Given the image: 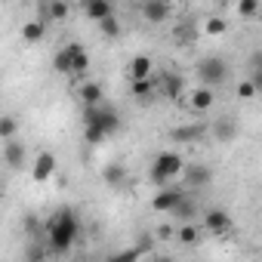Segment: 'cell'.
<instances>
[{
    "mask_svg": "<svg viewBox=\"0 0 262 262\" xmlns=\"http://www.w3.org/2000/svg\"><path fill=\"white\" fill-rule=\"evenodd\" d=\"M47 234H50V247L56 253H68L80 234V225H77V216L71 210H59L50 222H47Z\"/></svg>",
    "mask_w": 262,
    "mask_h": 262,
    "instance_id": "cell-1",
    "label": "cell"
},
{
    "mask_svg": "<svg viewBox=\"0 0 262 262\" xmlns=\"http://www.w3.org/2000/svg\"><path fill=\"white\" fill-rule=\"evenodd\" d=\"M179 173H185V161L176 151H161L151 164V182L155 185H170Z\"/></svg>",
    "mask_w": 262,
    "mask_h": 262,
    "instance_id": "cell-2",
    "label": "cell"
},
{
    "mask_svg": "<svg viewBox=\"0 0 262 262\" xmlns=\"http://www.w3.org/2000/svg\"><path fill=\"white\" fill-rule=\"evenodd\" d=\"M198 77L204 86H222L228 80V62L219 56H207L198 62Z\"/></svg>",
    "mask_w": 262,
    "mask_h": 262,
    "instance_id": "cell-3",
    "label": "cell"
},
{
    "mask_svg": "<svg viewBox=\"0 0 262 262\" xmlns=\"http://www.w3.org/2000/svg\"><path fill=\"white\" fill-rule=\"evenodd\" d=\"M83 123H99L102 129H105V136H114L117 129H120V114L111 108V105H90L86 111H83Z\"/></svg>",
    "mask_w": 262,
    "mask_h": 262,
    "instance_id": "cell-4",
    "label": "cell"
},
{
    "mask_svg": "<svg viewBox=\"0 0 262 262\" xmlns=\"http://www.w3.org/2000/svg\"><path fill=\"white\" fill-rule=\"evenodd\" d=\"M182 198H185V191L176 188L173 182H170V185H158V194L151 198V210H155V213H173Z\"/></svg>",
    "mask_w": 262,
    "mask_h": 262,
    "instance_id": "cell-5",
    "label": "cell"
},
{
    "mask_svg": "<svg viewBox=\"0 0 262 262\" xmlns=\"http://www.w3.org/2000/svg\"><path fill=\"white\" fill-rule=\"evenodd\" d=\"M204 228L210 231V234H228L231 231V216L225 213V210H219V207H210V210H204Z\"/></svg>",
    "mask_w": 262,
    "mask_h": 262,
    "instance_id": "cell-6",
    "label": "cell"
},
{
    "mask_svg": "<svg viewBox=\"0 0 262 262\" xmlns=\"http://www.w3.org/2000/svg\"><path fill=\"white\" fill-rule=\"evenodd\" d=\"M173 16V4L170 0H145L142 4V19L151 22V25H161Z\"/></svg>",
    "mask_w": 262,
    "mask_h": 262,
    "instance_id": "cell-7",
    "label": "cell"
},
{
    "mask_svg": "<svg viewBox=\"0 0 262 262\" xmlns=\"http://www.w3.org/2000/svg\"><path fill=\"white\" fill-rule=\"evenodd\" d=\"M4 161H7L10 170H22L25 161H28V148H25V142H19V139H7V142H4Z\"/></svg>",
    "mask_w": 262,
    "mask_h": 262,
    "instance_id": "cell-8",
    "label": "cell"
},
{
    "mask_svg": "<svg viewBox=\"0 0 262 262\" xmlns=\"http://www.w3.org/2000/svg\"><path fill=\"white\" fill-rule=\"evenodd\" d=\"M53 173H56V155L53 151H40L34 158V164H31V179L34 182H47Z\"/></svg>",
    "mask_w": 262,
    "mask_h": 262,
    "instance_id": "cell-9",
    "label": "cell"
},
{
    "mask_svg": "<svg viewBox=\"0 0 262 262\" xmlns=\"http://www.w3.org/2000/svg\"><path fill=\"white\" fill-rule=\"evenodd\" d=\"M213 182V170L207 164H188L185 167V185L188 188H207Z\"/></svg>",
    "mask_w": 262,
    "mask_h": 262,
    "instance_id": "cell-10",
    "label": "cell"
},
{
    "mask_svg": "<svg viewBox=\"0 0 262 262\" xmlns=\"http://www.w3.org/2000/svg\"><path fill=\"white\" fill-rule=\"evenodd\" d=\"M213 102H216V96H213V86H198V90H191L188 93V108L191 111H198V114H204V111H210L213 108Z\"/></svg>",
    "mask_w": 262,
    "mask_h": 262,
    "instance_id": "cell-11",
    "label": "cell"
},
{
    "mask_svg": "<svg viewBox=\"0 0 262 262\" xmlns=\"http://www.w3.org/2000/svg\"><path fill=\"white\" fill-rule=\"evenodd\" d=\"M237 129H241L237 120H234L231 114H222V117L213 123V136H216L219 142H234V139H237Z\"/></svg>",
    "mask_w": 262,
    "mask_h": 262,
    "instance_id": "cell-12",
    "label": "cell"
},
{
    "mask_svg": "<svg viewBox=\"0 0 262 262\" xmlns=\"http://www.w3.org/2000/svg\"><path fill=\"white\" fill-rule=\"evenodd\" d=\"M126 74H129V80H145V77H151L155 74L151 56H133V59H129V65H126Z\"/></svg>",
    "mask_w": 262,
    "mask_h": 262,
    "instance_id": "cell-13",
    "label": "cell"
},
{
    "mask_svg": "<svg viewBox=\"0 0 262 262\" xmlns=\"http://www.w3.org/2000/svg\"><path fill=\"white\" fill-rule=\"evenodd\" d=\"M83 13L93 22H102V19L114 16V4H111V0H83Z\"/></svg>",
    "mask_w": 262,
    "mask_h": 262,
    "instance_id": "cell-14",
    "label": "cell"
},
{
    "mask_svg": "<svg viewBox=\"0 0 262 262\" xmlns=\"http://www.w3.org/2000/svg\"><path fill=\"white\" fill-rule=\"evenodd\" d=\"M204 133H207V126H204V123H185V126H173V133H170V136H173L176 142H198Z\"/></svg>",
    "mask_w": 262,
    "mask_h": 262,
    "instance_id": "cell-15",
    "label": "cell"
},
{
    "mask_svg": "<svg viewBox=\"0 0 262 262\" xmlns=\"http://www.w3.org/2000/svg\"><path fill=\"white\" fill-rule=\"evenodd\" d=\"M155 90H158V80H155V77H145V80H129V96L139 99V102L151 99V96H155Z\"/></svg>",
    "mask_w": 262,
    "mask_h": 262,
    "instance_id": "cell-16",
    "label": "cell"
},
{
    "mask_svg": "<svg viewBox=\"0 0 262 262\" xmlns=\"http://www.w3.org/2000/svg\"><path fill=\"white\" fill-rule=\"evenodd\" d=\"M77 96H80V102H83V108H90V105H102V102H105V93H102V83H83V86L77 90Z\"/></svg>",
    "mask_w": 262,
    "mask_h": 262,
    "instance_id": "cell-17",
    "label": "cell"
},
{
    "mask_svg": "<svg viewBox=\"0 0 262 262\" xmlns=\"http://www.w3.org/2000/svg\"><path fill=\"white\" fill-rule=\"evenodd\" d=\"M102 179H105V185H111V188H123V182H126V167H123V164H105Z\"/></svg>",
    "mask_w": 262,
    "mask_h": 262,
    "instance_id": "cell-18",
    "label": "cell"
},
{
    "mask_svg": "<svg viewBox=\"0 0 262 262\" xmlns=\"http://www.w3.org/2000/svg\"><path fill=\"white\" fill-rule=\"evenodd\" d=\"M68 53H71V74H83L90 68V56L80 43H68Z\"/></svg>",
    "mask_w": 262,
    "mask_h": 262,
    "instance_id": "cell-19",
    "label": "cell"
},
{
    "mask_svg": "<svg viewBox=\"0 0 262 262\" xmlns=\"http://www.w3.org/2000/svg\"><path fill=\"white\" fill-rule=\"evenodd\" d=\"M43 22H37V19H31V22H25L22 25V40L25 43H37V40H43Z\"/></svg>",
    "mask_w": 262,
    "mask_h": 262,
    "instance_id": "cell-20",
    "label": "cell"
},
{
    "mask_svg": "<svg viewBox=\"0 0 262 262\" xmlns=\"http://www.w3.org/2000/svg\"><path fill=\"white\" fill-rule=\"evenodd\" d=\"M176 237H179V244H185V247H194V244L201 241V228H198L194 222H185V225L176 231Z\"/></svg>",
    "mask_w": 262,
    "mask_h": 262,
    "instance_id": "cell-21",
    "label": "cell"
},
{
    "mask_svg": "<svg viewBox=\"0 0 262 262\" xmlns=\"http://www.w3.org/2000/svg\"><path fill=\"white\" fill-rule=\"evenodd\" d=\"M225 31H228V22H225L222 16H210V19L204 22V34H207V37H222Z\"/></svg>",
    "mask_w": 262,
    "mask_h": 262,
    "instance_id": "cell-22",
    "label": "cell"
},
{
    "mask_svg": "<svg viewBox=\"0 0 262 262\" xmlns=\"http://www.w3.org/2000/svg\"><path fill=\"white\" fill-rule=\"evenodd\" d=\"M47 13H50L53 22H65V19L71 16V7L65 4V0H50V4H47Z\"/></svg>",
    "mask_w": 262,
    "mask_h": 262,
    "instance_id": "cell-23",
    "label": "cell"
},
{
    "mask_svg": "<svg viewBox=\"0 0 262 262\" xmlns=\"http://www.w3.org/2000/svg\"><path fill=\"white\" fill-rule=\"evenodd\" d=\"M194 213H198V207H194V201H191V198H182V201H179V207L173 210V216H176V219H182V222H191V216H194Z\"/></svg>",
    "mask_w": 262,
    "mask_h": 262,
    "instance_id": "cell-24",
    "label": "cell"
},
{
    "mask_svg": "<svg viewBox=\"0 0 262 262\" xmlns=\"http://www.w3.org/2000/svg\"><path fill=\"white\" fill-rule=\"evenodd\" d=\"M16 129H19V126H16V117H13V114H4V117H0V139H4V142H7V139H16Z\"/></svg>",
    "mask_w": 262,
    "mask_h": 262,
    "instance_id": "cell-25",
    "label": "cell"
},
{
    "mask_svg": "<svg viewBox=\"0 0 262 262\" xmlns=\"http://www.w3.org/2000/svg\"><path fill=\"white\" fill-rule=\"evenodd\" d=\"M99 25V31L108 37V40H114L117 34H120V22H117V16H108V19H102V22H96Z\"/></svg>",
    "mask_w": 262,
    "mask_h": 262,
    "instance_id": "cell-26",
    "label": "cell"
},
{
    "mask_svg": "<svg viewBox=\"0 0 262 262\" xmlns=\"http://www.w3.org/2000/svg\"><path fill=\"white\" fill-rule=\"evenodd\" d=\"M53 68H56L59 74H71V53H68V47L56 53V59H53Z\"/></svg>",
    "mask_w": 262,
    "mask_h": 262,
    "instance_id": "cell-27",
    "label": "cell"
},
{
    "mask_svg": "<svg viewBox=\"0 0 262 262\" xmlns=\"http://www.w3.org/2000/svg\"><path fill=\"white\" fill-rule=\"evenodd\" d=\"M182 93V77H164V96H170V99H176Z\"/></svg>",
    "mask_w": 262,
    "mask_h": 262,
    "instance_id": "cell-28",
    "label": "cell"
},
{
    "mask_svg": "<svg viewBox=\"0 0 262 262\" xmlns=\"http://www.w3.org/2000/svg\"><path fill=\"white\" fill-rule=\"evenodd\" d=\"M253 96H259L253 77H250V80H241V83H237V99H253Z\"/></svg>",
    "mask_w": 262,
    "mask_h": 262,
    "instance_id": "cell-29",
    "label": "cell"
},
{
    "mask_svg": "<svg viewBox=\"0 0 262 262\" xmlns=\"http://www.w3.org/2000/svg\"><path fill=\"white\" fill-rule=\"evenodd\" d=\"M259 0H237V16H256Z\"/></svg>",
    "mask_w": 262,
    "mask_h": 262,
    "instance_id": "cell-30",
    "label": "cell"
},
{
    "mask_svg": "<svg viewBox=\"0 0 262 262\" xmlns=\"http://www.w3.org/2000/svg\"><path fill=\"white\" fill-rule=\"evenodd\" d=\"M253 83H256V90L262 93V68H253Z\"/></svg>",
    "mask_w": 262,
    "mask_h": 262,
    "instance_id": "cell-31",
    "label": "cell"
}]
</instances>
